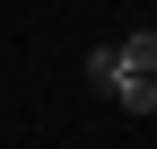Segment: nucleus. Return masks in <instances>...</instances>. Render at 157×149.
I'll return each mask as SVG.
<instances>
[{"mask_svg":"<svg viewBox=\"0 0 157 149\" xmlns=\"http://www.w3.org/2000/svg\"><path fill=\"white\" fill-rule=\"evenodd\" d=\"M113 105H122V114H157V79H140V70H122Z\"/></svg>","mask_w":157,"mask_h":149,"instance_id":"3","label":"nucleus"},{"mask_svg":"<svg viewBox=\"0 0 157 149\" xmlns=\"http://www.w3.org/2000/svg\"><path fill=\"white\" fill-rule=\"evenodd\" d=\"M78 79H87L96 97H113V88H122V53H113V44H96L87 62H78Z\"/></svg>","mask_w":157,"mask_h":149,"instance_id":"1","label":"nucleus"},{"mask_svg":"<svg viewBox=\"0 0 157 149\" xmlns=\"http://www.w3.org/2000/svg\"><path fill=\"white\" fill-rule=\"evenodd\" d=\"M122 70H140V79H157V26H140V35H122Z\"/></svg>","mask_w":157,"mask_h":149,"instance_id":"2","label":"nucleus"}]
</instances>
